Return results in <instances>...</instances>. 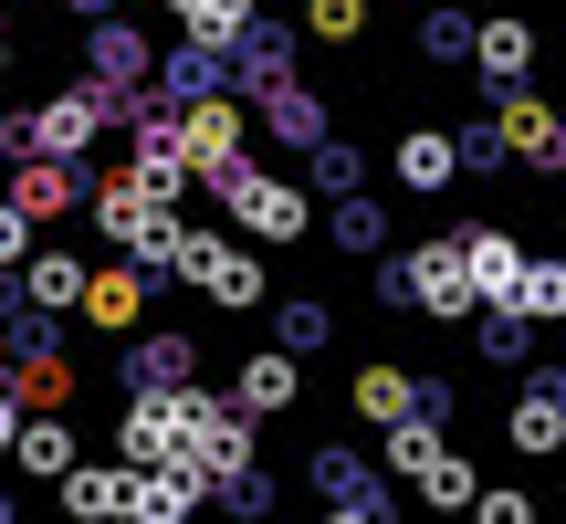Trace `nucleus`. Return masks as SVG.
Instances as JSON below:
<instances>
[{"label":"nucleus","mask_w":566,"mask_h":524,"mask_svg":"<svg viewBox=\"0 0 566 524\" xmlns=\"http://www.w3.org/2000/svg\"><path fill=\"white\" fill-rule=\"evenodd\" d=\"M11 462L32 472V483H63V462H74V430L42 409V420H21V430H11Z\"/></svg>","instance_id":"15"},{"label":"nucleus","mask_w":566,"mask_h":524,"mask_svg":"<svg viewBox=\"0 0 566 524\" xmlns=\"http://www.w3.org/2000/svg\"><path fill=\"white\" fill-rule=\"evenodd\" d=\"M336 242H346V252H378V242H388L378 200H346V210H336Z\"/></svg>","instance_id":"27"},{"label":"nucleus","mask_w":566,"mask_h":524,"mask_svg":"<svg viewBox=\"0 0 566 524\" xmlns=\"http://www.w3.org/2000/svg\"><path fill=\"white\" fill-rule=\"evenodd\" d=\"M325 524H388V504H378V493H346V504L325 514Z\"/></svg>","instance_id":"32"},{"label":"nucleus","mask_w":566,"mask_h":524,"mask_svg":"<svg viewBox=\"0 0 566 524\" xmlns=\"http://www.w3.org/2000/svg\"><path fill=\"white\" fill-rule=\"evenodd\" d=\"M200 514V483L179 462H137L126 472V524H189Z\"/></svg>","instance_id":"6"},{"label":"nucleus","mask_w":566,"mask_h":524,"mask_svg":"<svg viewBox=\"0 0 566 524\" xmlns=\"http://www.w3.org/2000/svg\"><path fill=\"white\" fill-rule=\"evenodd\" d=\"M11 430H21V399H11V388H0V451H11Z\"/></svg>","instance_id":"33"},{"label":"nucleus","mask_w":566,"mask_h":524,"mask_svg":"<svg viewBox=\"0 0 566 524\" xmlns=\"http://www.w3.org/2000/svg\"><path fill=\"white\" fill-rule=\"evenodd\" d=\"M179 273L200 283L221 315H252V304H263V262H252L242 242H200V231H189V242H179Z\"/></svg>","instance_id":"3"},{"label":"nucleus","mask_w":566,"mask_h":524,"mask_svg":"<svg viewBox=\"0 0 566 524\" xmlns=\"http://www.w3.org/2000/svg\"><path fill=\"white\" fill-rule=\"evenodd\" d=\"M399 294L420 304V315H472V283H462V252H451V242H420V252H409Z\"/></svg>","instance_id":"5"},{"label":"nucleus","mask_w":566,"mask_h":524,"mask_svg":"<svg viewBox=\"0 0 566 524\" xmlns=\"http://www.w3.org/2000/svg\"><path fill=\"white\" fill-rule=\"evenodd\" d=\"M11 399H21V409H63V399H74V367H63L53 346H21V367H11Z\"/></svg>","instance_id":"17"},{"label":"nucleus","mask_w":566,"mask_h":524,"mask_svg":"<svg viewBox=\"0 0 566 524\" xmlns=\"http://www.w3.org/2000/svg\"><path fill=\"white\" fill-rule=\"evenodd\" d=\"M74 304L105 325V336H126V325L147 315V273H137V262H116V273H84V294H74Z\"/></svg>","instance_id":"9"},{"label":"nucleus","mask_w":566,"mask_h":524,"mask_svg":"<svg viewBox=\"0 0 566 524\" xmlns=\"http://www.w3.org/2000/svg\"><path fill=\"white\" fill-rule=\"evenodd\" d=\"M95 74H105V84H137V74H147V42L126 32V21H105V32H95Z\"/></svg>","instance_id":"23"},{"label":"nucleus","mask_w":566,"mask_h":524,"mask_svg":"<svg viewBox=\"0 0 566 524\" xmlns=\"http://www.w3.org/2000/svg\"><path fill=\"white\" fill-rule=\"evenodd\" d=\"M105 126V84H74V95H53L42 116H21V126H0V147H21V158H74L84 137Z\"/></svg>","instance_id":"2"},{"label":"nucleus","mask_w":566,"mask_h":524,"mask_svg":"<svg viewBox=\"0 0 566 524\" xmlns=\"http://www.w3.org/2000/svg\"><path fill=\"white\" fill-rule=\"evenodd\" d=\"M63 200H74V179H63V158H21V179H11V210H21V221H53Z\"/></svg>","instance_id":"19"},{"label":"nucleus","mask_w":566,"mask_h":524,"mask_svg":"<svg viewBox=\"0 0 566 524\" xmlns=\"http://www.w3.org/2000/svg\"><path fill=\"white\" fill-rule=\"evenodd\" d=\"M304 399V367L283 357V346H263V357L242 367V420H273V409H294Z\"/></svg>","instance_id":"12"},{"label":"nucleus","mask_w":566,"mask_h":524,"mask_svg":"<svg viewBox=\"0 0 566 524\" xmlns=\"http://www.w3.org/2000/svg\"><path fill=\"white\" fill-rule=\"evenodd\" d=\"M451 252H462L472 304H514V273H525V252H514L504 231H472V242H451Z\"/></svg>","instance_id":"8"},{"label":"nucleus","mask_w":566,"mask_h":524,"mask_svg":"<svg viewBox=\"0 0 566 524\" xmlns=\"http://www.w3.org/2000/svg\"><path fill=\"white\" fill-rule=\"evenodd\" d=\"M472 63L493 84H525L535 74V21H472Z\"/></svg>","instance_id":"10"},{"label":"nucleus","mask_w":566,"mask_h":524,"mask_svg":"<svg viewBox=\"0 0 566 524\" xmlns=\"http://www.w3.org/2000/svg\"><path fill=\"white\" fill-rule=\"evenodd\" d=\"M179 168H200V179H221L231 158H242V105L231 95H200V105H179Z\"/></svg>","instance_id":"4"},{"label":"nucleus","mask_w":566,"mask_h":524,"mask_svg":"<svg viewBox=\"0 0 566 524\" xmlns=\"http://www.w3.org/2000/svg\"><path fill=\"white\" fill-rule=\"evenodd\" d=\"M283 346H325V304H294L283 315Z\"/></svg>","instance_id":"30"},{"label":"nucleus","mask_w":566,"mask_h":524,"mask_svg":"<svg viewBox=\"0 0 566 524\" xmlns=\"http://www.w3.org/2000/svg\"><path fill=\"white\" fill-rule=\"evenodd\" d=\"M74 294H84V262L74 252H32V304H42V315H63Z\"/></svg>","instance_id":"22"},{"label":"nucleus","mask_w":566,"mask_h":524,"mask_svg":"<svg viewBox=\"0 0 566 524\" xmlns=\"http://www.w3.org/2000/svg\"><path fill=\"white\" fill-rule=\"evenodd\" d=\"M179 430H189V388H147L126 409V462H179Z\"/></svg>","instance_id":"7"},{"label":"nucleus","mask_w":566,"mask_h":524,"mask_svg":"<svg viewBox=\"0 0 566 524\" xmlns=\"http://www.w3.org/2000/svg\"><path fill=\"white\" fill-rule=\"evenodd\" d=\"M137 367H147V388H179V378H189V336H147Z\"/></svg>","instance_id":"28"},{"label":"nucleus","mask_w":566,"mask_h":524,"mask_svg":"<svg viewBox=\"0 0 566 524\" xmlns=\"http://www.w3.org/2000/svg\"><path fill=\"white\" fill-rule=\"evenodd\" d=\"M210 189L231 200V221H242L252 242H304V221H315V200H304L294 179H263V168H242V158H231Z\"/></svg>","instance_id":"1"},{"label":"nucleus","mask_w":566,"mask_h":524,"mask_svg":"<svg viewBox=\"0 0 566 524\" xmlns=\"http://www.w3.org/2000/svg\"><path fill=\"white\" fill-rule=\"evenodd\" d=\"M304 21H315V42H357L367 32V0H304Z\"/></svg>","instance_id":"25"},{"label":"nucleus","mask_w":566,"mask_h":524,"mask_svg":"<svg viewBox=\"0 0 566 524\" xmlns=\"http://www.w3.org/2000/svg\"><path fill=\"white\" fill-rule=\"evenodd\" d=\"M472 524H535V493H472Z\"/></svg>","instance_id":"29"},{"label":"nucleus","mask_w":566,"mask_h":524,"mask_svg":"<svg viewBox=\"0 0 566 524\" xmlns=\"http://www.w3.org/2000/svg\"><path fill=\"white\" fill-rule=\"evenodd\" d=\"M504 441L525 451V462H546V451L566 441V399H556V388H535V399H514V420H504Z\"/></svg>","instance_id":"16"},{"label":"nucleus","mask_w":566,"mask_h":524,"mask_svg":"<svg viewBox=\"0 0 566 524\" xmlns=\"http://www.w3.org/2000/svg\"><path fill=\"white\" fill-rule=\"evenodd\" d=\"M451 179H462V147H451L441 126H409V137H399V189L430 200V189H451Z\"/></svg>","instance_id":"11"},{"label":"nucleus","mask_w":566,"mask_h":524,"mask_svg":"<svg viewBox=\"0 0 566 524\" xmlns=\"http://www.w3.org/2000/svg\"><path fill=\"white\" fill-rule=\"evenodd\" d=\"M504 147H514V158H535V168H556V116H546V95H525V84H514V95H504Z\"/></svg>","instance_id":"14"},{"label":"nucleus","mask_w":566,"mask_h":524,"mask_svg":"<svg viewBox=\"0 0 566 524\" xmlns=\"http://www.w3.org/2000/svg\"><path fill=\"white\" fill-rule=\"evenodd\" d=\"M504 315L556 325V315H566V262H525V273H514V304H504Z\"/></svg>","instance_id":"20"},{"label":"nucleus","mask_w":566,"mask_h":524,"mask_svg":"<svg viewBox=\"0 0 566 524\" xmlns=\"http://www.w3.org/2000/svg\"><path fill=\"white\" fill-rule=\"evenodd\" d=\"M409 483H420V493H430V504H441V514H462L472 493H483V483H472V462H462V451H441V462H420V472H409Z\"/></svg>","instance_id":"21"},{"label":"nucleus","mask_w":566,"mask_h":524,"mask_svg":"<svg viewBox=\"0 0 566 524\" xmlns=\"http://www.w3.org/2000/svg\"><path fill=\"white\" fill-rule=\"evenodd\" d=\"M63 514H74V524L126 514V462H116V472H105V462H63Z\"/></svg>","instance_id":"13"},{"label":"nucleus","mask_w":566,"mask_h":524,"mask_svg":"<svg viewBox=\"0 0 566 524\" xmlns=\"http://www.w3.org/2000/svg\"><path fill=\"white\" fill-rule=\"evenodd\" d=\"M388 462H399V472H420V462H441V430H430L420 409H409V420H388Z\"/></svg>","instance_id":"24"},{"label":"nucleus","mask_w":566,"mask_h":524,"mask_svg":"<svg viewBox=\"0 0 566 524\" xmlns=\"http://www.w3.org/2000/svg\"><path fill=\"white\" fill-rule=\"evenodd\" d=\"M420 53H430V63H462V53H472V21H462V11H430Z\"/></svg>","instance_id":"26"},{"label":"nucleus","mask_w":566,"mask_h":524,"mask_svg":"<svg viewBox=\"0 0 566 524\" xmlns=\"http://www.w3.org/2000/svg\"><path fill=\"white\" fill-rule=\"evenodd\" d=\"M346 399H357V420H409V409H420V388H409V367H357V388H346Z\"/></svg>","instance_id":"18"},{"label":"nucleus","mask_w":566,"mask_h":524,"mask_svg":"<svg viewBox=\"0 0 566 524\" xmlns=\"http://www.w3.org/2000/svg\"><path fill=\"white\" fill-rule=\"evenodd\" d=\"M242 524H263V514H242Z\"/></svg>","instance_id":"34"},{"label":"nucleus","mask_w":566,"mask_h":524,"mask_svg":"<svg viewBox=\"0 0 566 524\" xmlns=\"http://www.w3.org/2000/svg\"><path fill=\"white\" fill-rule=\"evenodd\" d=\"M21 252H32V221H21V210L0 200V262H21Z\"/></svg>","instance_id":"31"}]
</instances>
